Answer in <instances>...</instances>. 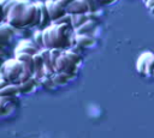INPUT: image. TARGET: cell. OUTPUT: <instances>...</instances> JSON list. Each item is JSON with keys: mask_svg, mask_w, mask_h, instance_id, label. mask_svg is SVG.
<instances>
[{"mask_svg": "<svg viewBox=\"0 0 154 138\" xmlns=\"http://www.w3.org/2000/svg\"><path fill=\"white\" fill-rule=\"evenodd\" d=\"M73 1H75V0H59V1H57V2H58L63 8H65V10H66V8H67V7H69Z\"/></svg>", "mask_w": 154, "mask_h": 138, "instance_id": "cell-29", "label": "cell"}, {"mask_svg": "<svg viewBox=\"0 0 154 138\" xmlns=\"http://www.w3.org/2000/svg\"><path fill=\"white\" fill-rule=\"evenodd\" d=\"M34 40H35V44L36 46H41L45 48V43H43V31L42 30H37L34 35Z\"/></svg>", "mask_w": 154, "mask_h": 138, "instance_id": "cell-26", "label": "cell"}, {"mask_svg": "<svg viewBox=\"0 0 154 138\" xmlns=\"http://www.w3.org/2000/svg\"><path fill=\"white\" fill-rule=\"evenodd\" d=\"M16 59L23 64L24 71H28V72L35 74V64H34L32 55L25 54V53H16Z\"/></svg>", "mask_w": 154, "mask_h": 138, "instance_id": "cell-6", "label": "cell"}, {"mask_svg": "<svg viewBox=\"0 0 154 138\" xmlns=\"http://www.w3.org/2000/svg\"><path fill=\"white\" fill-rule=\"evenodd\" d=\"M36 6H37V10H36V17H35V22H34V26H40L41 24V18H42V12H41V7L38 5V2H36Z\"/></svg>", "mask_w": 154, "mask_h": 138, "instance_id": "cell-27", "label": "cell"}, {"mask_svg": "<svg viewBox=\"0 0 154 138\" xmlns=\"http://www.w3.org/2000/svg\"><path fill=\"white\" fill-rule=\"evenodd\" d=\"M40 85L45 86L46 89H52V88H54V86H55V84H54V82H53L52 77H48V76H45V77L40 80Z\"/></svg>", "mask_w": 154, "mask_h": 138, "instance_id": "cell-24", "label": "cell"}, {"mask_svg": "<svg viewBox=\"0 0 154 138\" xmlns=\"http://www.w3.org/2000/svg\"><path fill=\"white\" fill-rule=\"evenodd\" d=\"M45 2H46V6H47V8H48V12H49V14H51L53 22L58 20L59 18H61L63 16H65V14L67 13L66 10L63 8L58 2H54V1H51V0H47V1H45Z\"/></svg>", "mask_w": 154, "mask_h": 138, "instance_id": "cell-5", "label": "cell"}, {"mask_svg": "<svg viewBox=\"0 0 154 138\" xmlns=\"http://www.w3.org/2000/svg\"><path fill=\"white\" fill-rule=\"evenodd\" d=\"M75 43L79 48H88L95 43V40L88 35H76L75 36Z\"/></svg>", "mask_w": 154, "mask_h": 138, "instance_id": "cell-12", "label": "cell"}, {"mask_svg": "<svg viewBox=\"0 0 154 138\" xmlns=\"http://www.w3.org/2000/svg\"><path fill=\"white\" fill-rule=\"evenodd\" d=\"M149 11H150V13H152V14H153V16H154V7H153V8H152V10H149Z\"/></svg>", "mask_w": 154, "mask_h": 138, "instance_id": "cell-34", "label": "cell"}, {"mask_svg": "<svg viewBox=\"0 0 154 138\" xmlns=\"http://www.w3.org/2000/svg\"><path fill=\"white\" fill-rule=\"evenodd\" d=\"M14 35V28L12 25H10L8 23H2L1 28H0V38L1 42L5 44L7 41H10V38Z\"/></svg>", "mask_w": 154, "mask_h": 138, "instance_id": "cell-11", "label": "cell"}, {"mask_svg": "<svg viewBox=\"0 0 154 138\" xmlns=\"http://www.w3.org/2000/svg\"><path fill=\"white\" fill-rule=\"evenodd\" d=\"M10 84H12V83L7 82V80H6V79H4V78H0V90L5 89V88H6V86H8Z\"/></svg>", "mask_w": 154, "mask_h": 138, "instance_id": "cell-30", "label": "cell"}, {"mask_svg": "<svg viewBox=\"0 0 154 138\" xmlns=\"http://www.w3.org/2000/svg\"><path fill=\"white\" fill-rule=\"evenodd\" d=\"M64 54L66 55V58H67L71 62H73V64L77 65V66H78V64L82 61V56H81V54L73 52L72 49H66V50L64 52Z\"/></svg>", "mask_w": 154, "mask_h": 138, "instance_id": "cell-20", "label": "cell"}, {"mask_svg": "<svg viewBox=\"0 0 154 138\" xmlns=\"http://www.w3.org/2000/svg\"><path fill=\"white\" fill-rule=\"evenodd\" d=\"M142 1H143V2H144V5H146V4H147V2L149 1V0H142Z\"/></svg>", "mask_w": 154, "mask_h": 138, "instance_id": "cell-35", "label": "cell"}, {"mask_svg": "<svg viewBox=\"0 0 154 138\" xmlns=\"http://www.w3.org/2000/svg\"><path fill=\"white\" fill-rule=\"evenodd\" d=\"M144 6H146L148 10H152V8L154 7V0H149V1H148V2L144 5Z\"/></svg>", "mask_w": 154, "mask_h": 138, "instance_id": "cell-33", "label": "cell"}, {"mask_svg": "<svg viewBox=\"0 0 154 138\" xmlns=\"http://www.w3.org/2000/svg\"><path fill=\"white\" fill-rule=\"evenodd\" d=\"M153 73H154V56L152 55L148 60V64H147V76L153 77Z\"/></svg>", "mask_w": 154, "mask_h": 138, "instance_id": "cell-28", "label": "cell"}, {"mask_svg": "<svg viewBox=\"0 0 154 138\" xmlns=\"http://www.w3.org/2000/svg\"><path fill=\"white\" fill-rule=\"evenodd\" d=\"M83 1L87 4L90 13H96V11L99 10V4L96 0H83Z\"/></svg>", "mask_w": 154, "mask_h": 138, "instance_id": "cell-25", "label": "cell"}, {"mask_svg": "<svg viewBox=\"0 0 154 138\" xmlns=\"http://www.w3.org/2000/svg\"><path fill=\"white\" fill-rule=\"evenodd\" d=\"M87 16H88V19H89V20H96V22H97L96 13H90V12H88V13H87Z\"/></svg>", "mask_w": 154, "mask_h": 138, "instance_id": "cell-31", "label": "cell"}, {"mask_svg": "<svg viewBox=\"0 0 154 138\" xmlns=\"http://www.w3.org/2000/svg\"><path fill=\"white\" fill-rule=\"evenodd\" d=\"M55 72H61L67 74L70 78H73L77 74V65H75L73 62H71L66 55L63 53L61 56L58 59L57 65H55Z\"/></svg>", "mask_w": 154, "mask_h": 138, "instance_id": "cell-4", "label": "cell"}, {"mask_svg": "<svg viewBox=\"0 0 154 138\" xmlns=\"http://www.w3.org/2000/svg\"><path fill=\"white\" fill-rule=\"evenodd\" d=\"M150 56H152L150 53H143L137 61V71L142 76H147V64H148V60Z\"/></svg>", "mask_w": 154, "mask_h": 138, "instance_id": "cell-14", "label": "cell"}, {"mask_svg": "<svg viewBox=\"0 0 154 138\" xmlns=\"http://www.w3.org/2000/svg\"><path fill=\"white\" fill-rule=\"evenodd\" d=\"M18 0H1V7H2V12H4V22H6L7 16H8L11 8L13 7V5Z\"/></svg>", "mask_w": 154, "mask_h": 138, "instance_id": "cell-19", "label": "cell"}, {"mask_svg": "<svg viewBox=\"0 0 154 138\" xmlns=\"http://www.w3.org/2000/svg\"><path fill=\"white\" fill-rule=\"evenodd\" d=\"M99 5H108V4H112L114 0H96Z\"/></svg>", "mask_w": 154, "mask_h": 138, "instance_id": "cell-32", "label": "cell"}, {"mask_svg": "<svg viewBox=\"0 0 154 138\" xmlns=\"http://www.w3.org/2000/svg\"><path fill=\"white\" fill-rule=\"evenodd\" d=\"M153 77H154V73H153Z\"/></svg>", "mask_w": 154, "mask_h": 138, "instance_id": "cell-37", "label": "cell"}, {"mask_svg": "<svg viewBox=\"0 0 154 138\" xmlns=\"http://www.w3.org/2000/svg\"><path fill=\"white\" fill-rule=\"evenodd\" d=\"M18 94H20L19 86L18 84H13V83L6 86L5 89L0 90V97H16Z\"/></svg>", "mask_w": 154, "mask_h": 138, "instance_id": "cell-15", "label": "cell"}, {"mask_svg": "<svg viewBox=\"0 0 154 138\" xmlns=\"http://www.w3.org/2000/svg\"><path fill=\"white\" fill-rule=\"evenodd\" d=\"M38 5H40L41 12H42L41 24H40L38 29H40V30H46V29H48L49 26L53 25V20H52V17H51L49 12H48V8H47V6H46V2H41V1H40Z\"/></svg>", "mask_w": 154, "mask_h": 138, "instance_id": "cell-9", "label": "cell"}, {"mask_svg": "<svg viewBox=\"0 0 154 138\" xmlns=\"http://www.w3.org/2000/svg\"><path fill=\"white\" fill-rule=\"evenodd\" d=\"M36 10H37L36 4L29 2V5L25 8V13H24V26L25 28H32L35 17H36Z\"/></svg>", "mask_w": 154, "mask_h": 138, "instance_id": "cell-8", "label": "cell"}, {"mask_svg": "<svg viewBox=\"0 0 154 138\" xmlns=\"http://www.w3.org/2000/svg\"><path fill=\"white\" fill-rule=\"evenodd\" d=\"M88 20L89 19H88L87 14H72V28H73V30L81 28Z\"/></svg>", "mask_w": 154, "mask_h": 138, "instance_id": "cell-16", "label": "cell"}, {"mask_svg": "<svg viewBox=\"0 0 154 138\" xmlns=\"http://www.w3.org/2000/svg\"><path fill=\"white\" fill-rule=\"evenodd\" d=\"M16 53H25V54L35 55L36 53H38V48L36 44H34L30 41H22L19 43V46L17 47Z\"/></svg>", "mask_w": 154, "mask_h": 138, "instance_id": "cell-10", "label": "cell"}, {"mask_svg": "<svg viewBox=\"0 0 154 138\" xmlns=\"http://www.w3.org/2000/svg\"><path fill=\"white\" fill-rule=\"evenodd\" d=\"M23 71H24L23 64L14 58L2 64L1 71H0V78H4L7 82L13 83V84H19V78Z\"/></svg>", "mask_w": 154, "mask_h": 138, "instance_id": "cell-2", "label": "cell"}, {"mask_svg": "<svg viewBox=\"0 0 154 138\" xmlns=\"http://www.w3.org/2000/svg\"><path fill=\"white\" fill-rule=\"evenodd\" d=\"M32 58H34V64H35V73L42 71L45 68V60H43L41 53L40 52L36 53L35 55H32Z\"/></svg>", "mask_w": 154, "mask_h": 138, "instance_id": "cell-21", "label": "cell"}, {"mask_svg": "<svg viewBox=\"0 0 154 138\" xmlns=\"http://www.w3.org/2000/svg\"><path fill=\"white\" fill-rule=\"evenodd\" d=\"M53 25H72V14L66 13L58 20L53 22Z\"/></svg>", "mask_w": 154, "mask_h": 138, "instance_id": "cell-22", "label": "cell"}, {"mask_svg": "<svg viewBox=\"0 0 154 138\" xmlns=\"http://www.w3.org/2000/svg\"><path fill=\"white\" fill-rule=\"evenodd\" d=\"M63 53L64 52L61 49H51V61H52V65L54 66V68H55V65H57L58 59L61 56Z\"/></svg>", "mask_w": 154, "mask_h": 138, "instance_id": "cell-23", "label": "cell"}, {"mask_svg": "<svg viewBox=\"0 0 154 138\" xmlns=\"http://www.w3.org/2000/svg\"><path fill=\"white\" fill-rule=\"evenodd\" d=\"M51 1H54V2H57V1H59V0H51Z\"/></svg>", "mask_w": 154, "mask_h": 138, "instance_id": "cell-36", "label": "cell"}, {"mask_svg": "<svg viewBox=\"0 0 154 138\" xmlns=\"http://www.w3.org/2000/svg\"><path fill=\"white\" fill-rule=\"evenodd\" d=\"M72 25H52L43 31V43L47 49H65L71 46Z\"/></svg>", "mask_w": 154, "mask_h": 138, "instance_id": "cell-1", "label": "cell"}, {"mask_svg": "<svg viewBox=\"0 0 154 138\" xmlns=\"http://www.w3.org/2000/svg\"><path fill=\"white\" fill-rule=\"evenodd\" d=\"M52 79H53V82H54L55 85H64V84H66L71 78H70L67 74H65V73L55 72V73L52 76Z\"/></svg>", "mask_w": 154, "mask_h": 138, "instance_id": "cell-18", "label": "cell"}, {"mask_svg": "<svg viewBox=\"0 0 154 138\" xmlns=\"http://www.w3.org/2000/svg\"><path fill=\"white\" fill-rule=\"evenodd\" d=\"M66 12L69 14H87L89 12L87 4L83 0H75L67 8Z\"/></svg>", "mask_w": 154, "mask_h": 138, "instance_id": "cell-7", "label": "cell"}, {"mask_svg": "<svg viewBox=\"0 0 154 138\" xmlns=\"http://www.w3.org/2000/svg\"><path fill=\"white\" fill-rule=\"evenodd\" d=\"M96 25H97L96 20H88L81 28L76 29L75 32H76V35H88V36H90V34L96 29Z\"/></svg>", "mask_w": 154, "mask_h": 138, "instance_id": "cell-13", "label": "cell"}, {"mask_svg": "<svg viewBox=\"0 0 154 138\" xmlns=\"http://www.w3.org/2000/svg\"><path fill=\"white\" fill-rule=\"evenodd\" d=\"M29 5L28 1L25 0H18L13 7L11 8L6 22L4 23H8L10 25H12L14 29H23L24 26V13H25V8Z\"/></svg>", "mask_w": 154, "mask_h": 138, "instance_id": "cell-3", "label": "cell"}, {"mask_svg": "<svg viewBox=\"0 0 154 138\" xmlns=\"http://www.w3.org/2000/svg\"><path fill=\"white\" fill-rule=\"evenodd\" d=\"M37 85V82L34 79V77L28 80V82H24V83H19L18 86H19V91L20 94H26V92H30L35 86Z\"/></svg>", "mask_w": 154, "mask_h": 138, "instance_id": "cell-17", "label": "cell"}]
</instances>
